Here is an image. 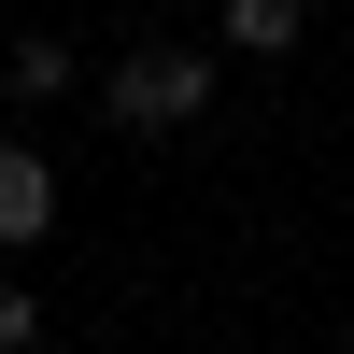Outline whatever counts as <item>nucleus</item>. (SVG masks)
Returning <instances> with one entry per match:
<instances>
[{"label": "nucleus", "instance_id": "1", "mask_svg": "<svg viewBox=\"0 0 354 354\" xmlns=\"http://www.w3.org/2000/svg\"><path fill=\"white\" fill-rule=\"evenodd\" d=\"M100 113L113 128H198V113H213V57H185V43H142V57H113L100 71Z\"/></svg>", "mask_w": 354, "mask_h": 354}, {"label": "nucleus", "instance_id": "2", "mask_svg": "<svg viewBox=\"0 0 354 354\" xmlns=\"http://www.w3.org/2000/svg\"><path fill=\"white\" fill-rule=\"evenodd\" d=\"M43 227H57V170L28 156V142H0V255H15V241H43Z\"/></svg>", "mask_w": 354, "mask_h": 354}, {"label": "nucleus", "instance_id": "3", "mask_svg": "<svg viewBox=\"0 0 354 354\" xmlns=\"http://www.w3.org/2000/svg\"><path fill=\"white\" fill-rule=\"evenodd\" d=\"M298 28H312V0H227V43L241 57H298Z\"/></svg>", "mask_w": 354, "mask_h": 354}, {"label": "nucleus", "instance_id": "4", "mask_svg": "<svg viewBox=\"0 0 354 354\" xmlns=\"http://www.w3.org/2000/svg\"><path fill=\"white\" fill-rule=\"evenodd\" d=\"M0 85H15V100H71V57H57V43H15V71H0Z\"/></svg>", "mask_w": 354, "mask_h": 354}, {"label": "nucleus", "instance_id": "5", "mask_svg": "<svg viewBox=\"0 0 354 354\" xmlns=\"http://www.w3.org/2000/svg\"><path fill=\"white\" fill-rule=\"evenodd\" d=\"M0 340H28V298H15V270H0Z\"/></svg>", "mask_w": 354, "mask_h": 354}]
</instances>
